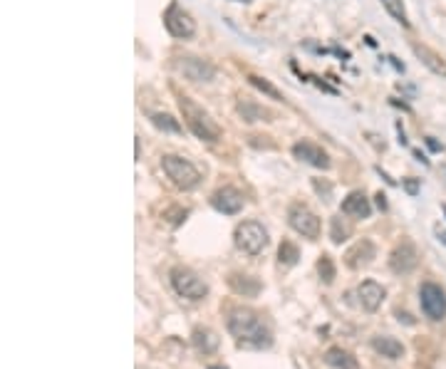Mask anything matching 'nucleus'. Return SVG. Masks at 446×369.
I'll return each instance as SVG.
<instances>
[{
    "mask_svg": "<svg viewBox=\"0 0 446 369\" xmlns=\"http://www.w3.org/2000/svg\"><path fill=\"white\" fill-rule=\"evenodd\" d=\"M228 332L236 337V344L238 347H246V350H263V347H271L273 337L271 330L263 325V320L256 315L248 307H236L228 315Z\"/></svg>",
    "mask_w": 446,
    "mask_h": 369,
    "instance_id": "nucleus-1",
    "label": "nucleus"
},
{
    "mask_svg": "<svg viewBox=\"0 0 446 369\" xmlns=\"http://www.w3.org/2000/svg\"><path fill=\"white\" fill-rule=\"evenodd\" d=\"M176 99H179V110H182L184 122H186L188 129L194 131L196 139L208 142V144L219 142L221 136H223V131H221L219 124L211 119V114H208L203 107H199L191 97H186V94H179V92H176Z\"/></svg>",
    "mask_w": 446,
    "mask_h": 369,
    "instance_id": "nucleus-2",
    "label": "nucleus"
},
{
    "mask_svg": "<svg viewBox=\"0 0 446 369\" xmlns=\"http://www.w3.org/2000/svg\"><path fill=\"white\" fill-rule=\"evenodd\" d=\"M162 168L164 174L171 179V183L176 188H182V191H191V188H196L201 183V171L188 159H182V156H162Z\"/></svg>",
    "mask_w": 446,
    "mask_h": 369,
    "instance_id": "nucleus-3",
    "label": "nucleus"
},
{
    "mask_svg": "<svg viewBox=\"0 0 446 369\" xmlns=\"http://www.w3.org/2000/svg\"><path fill=\"white\" fill-rule=\"evenodd\" d=\"M233 240H236V246L243 253L258 255V253H263L265 246H268V231H265L263 223H258V220H243V223H238V228H236Z\"/></svg>",
    "mask_w": 446,
    "mask_h": 369,
    "instance_id": "nucleus-4",
    "label": "nucleus"
},
{
    "mask_svg": "<svg viewBox=\"0 0 446 369\" xmlns=\"http://www.w3.org/2000/svg\"><path fill=\"white\" fill-rule=\"evenodd\" d=\"M169 278H171V285L174 290L186 300H203L208 295V285L203 280L196 275L194 270H188L184 266H176L174 270L169 272Z\"/></svg>",
    "mask_w": 446,
    "mask_h": 369,
    "instance_id": "nucleus-5",
    "label": "nucleus"
},
{
    "mask_svg": "<svg viewBox=\"0 0 446 369\" xmlns=\"http://www.w3.org/2000/svg\"><path fill=\"white\" fill-rule=\"evenodd\" d=\"M288 223H290L293 231H297L305 238L310 240L320 238V228H323L320 226V218L305 203H290V208H288Z\"/></svg>",
    "mask_w": 446,
    "mask_h": 369,
    "instance_id": "nucleus-6",
    "label": "nucleus"
},
{
    "mask_svg": "<svg viewBox=\"0 0 446 369\" xmlns=\"http://www.w3.org/2000/svg\"><path fill=\"white\" fill-rule=\"evenodd\" d=\"M419 303L421 310L432 322H441L446 318V292L436 283H424L419 288Z\"/></svg>",
    "mask_w": 446,
    "mask_h": 369,
    "instance_id": "nucleus-7",
    "label": "nucleus"
},
{
    "mask_svg": "<svg viewBox=\"0 0 446 369\" xmlns=\"http://www.w3.org/2000/svg\"><path fill=\"white\" fill-rule=\"evenodd\" d=\"M174 67L182 72L188 82H211L216 77V67L203 58H194V55H182L174 60Z\"/></svg>",
    "mask_w": 446,
    "mask_h": 369,
    "instance_id": "nucleus-8",
    "label": "nucleus"
},
{
    "mask_svg": "<svg viewBox=\"0 0 446 369\" xmlns=\"http://www.w3.org/2000/svg\"><path fill=\"white\" fill-rule=\"evenodd\" d=\"M164 25H166L169 35H174L179 40H188L194 38L196 33V20L184 10L179 3H171L169 10L164 13Z\"/></svg>",
    "mask_w": 446,
    "mask_h": 369,
    "instance_id": "nucleus-9",
    "label": "nucleus"
},
{
    "mask_svg": "<svg viewBox=\"0 0 446 369\" xmlns=\"http://www.w3.org/2000/svg\"><path fill=\"white\" fill-rule=\"evenodd\" d=\"M417 266H419V251H417V246H414L412 240H401L399 246L392 251V255H389V268H392V272L407 275V272H412Z\"/></svg>",
    "mask_w": 446,
    "mask_h": 369,
    "instance_id": "nucleus-10",
    "label": "nucleus"
},
{
    "mask_svg": "<svg viewBox=\"0 0 446 369\" xmlns=\"http://www.w3.org/2000/svg\"><path fill=\"white\" fill-rule=\"evenodd\" d=\"M293 156H295L297 162L310 164V166L323 168V171H327V168L332 166L330 154H327L323 147H317L315 142H308V139H303V142H297L295 147H293Z\"/></svg>",
    "mask_w": 446,
    "mask_h": 369,
    "instance_id": "nucleus-11",
    "label": "nucleus"
},
{
    "mask_svg": "<svg viewBox=\"0 0 446 369\" xmlns=\"http://www.w3.org/2000/svg\"><path fill=\"white\" fill-rule=\"evenodd\" d=\"M243 203H246L243 194H240L238 188H233V186L219 188V191H216V194L211 196V206H214L216 211H219V214H226V216L240 214Z\"/></svg>",
    "mask_w": 446,
    "mask_h": 369,
    "instance_id": "nucleus-12",
    "label": "nucleus"
},
{
    "mask_svg": "<svg viewBox=\"0 0 446 369\" xmlns=\"http://www.w3.org/2000/svg\"><path fill=\"white\" fill-rule=\"evenodd\" d=\"M384 288L380 285V283H375V280H364V283H360V288H357V300H360V305H362L364 312H377L380 310L382 300H384Z\"/></svg>",
    "mask_w": 446,
    "mask_h": 369,
    "instance_id": "nucleus-13",
    "label": "nucleus"
},
{
    "mask_svg": "<svg viewBox=\"0 0 446 369\" xmlns=\"http://www.w3.org/2000/svg\"><path fill=\"white\" fill-rule=\"evenodd\" d=\"M236 110H238L240 119H243V122H248V124H253V122H273V119H275V114H273L268 107H263V104L253 102V99H246V97H240L238 102H236Z\"/></svg>",
    "mask_w": 446,
    "mask_h": 369,
    "instance_id": "nucleus-14",
    "label": "nucleus"
},
{
    "mask_svg": "<svg viewBox=\"0 0 446 369\" xmlns=\"http://www.w3.org/2000/svg\"><path fill=\"white\" fill-rule=\"evenodd\" d=\"M343 214L349 216V218L364 220L372 216V206H369V199L362 194V191H352L343 201Z\"/></svg>",
    "mask_w": 446,
    "mask_h": 369,
    "instance_id": "nucleus-15",
    "label": "nucleus"
},
{
    "mask_svg": "<svg viewBox=\"0 0 446 369\" xmlns=\"http://www.w3.org/2000/svg\"><path fill=\"white\" fill-rule=\"evenodd\" d=\"M375 246H372V240H360V243H355V246L349 248L347 255H345V263H347V268H352V270H357V268H364L372 263V258H375Z\"/></svg>",
    "mask_w": 446,
    "mask_h": 369,
    "instance_id": "nucleus-16",
    "label": "nucleus"
},
{
    "mask_svg": "<svg viewBox=\"0 0 446 369\" xmlns=\"http://www.w3.org/2000/svg\"><path fill=\"white\" fill-rule=\"evenodd\" d=\"M412 50H414V55L419 58L421 65H427L434 75H446V62L439 52H434L432 47H427V45H419V42H414Z\"/></svg>",
    "mask_w": 446,
    "mask_h": 369,
    "instance_id": "nucleus-17",
    "label": "nucleus"
},
{
    "mask_svg": "<svg viewBox=\"0 0 446 369\" xmlns=\"http://www.w3.org/2000/svg\"><path fill=\"white\" fill-rule=\"evenodd\" d=\"M191 344H194L201 355H211V352L219 350L221 337L214 330H208V327H196L194 335H191Z\"/></svg>",
    "mask_w": 446,
    "mask_h": 369,
    "instance_id": "nucleus-18",
    "label": "nucleus"
},
{
    "mask_svg": "<svg viewBox=\"0 0 446 369\" xmlns=\"http://www.w3.org/2000/svg\"><path fill=\"white\" fill-rule=\"evenodd\" d=\"M372 347H375V352H380L382 357H389V359L404 357V344H401L397 337L377 335V337H372Z\"/></svg>",
    "mask_w": 446,
    "mask_h": 369,
    "instance_id": "nucleus-19",
    "label": "nucleus"
},
{
    "mask_svg": "<svg viewBox=\"0 0 446 369\" xmlns=\"http://www.w3.org/2000/svg\"><path fill=\"white\" fill-rule=\"evenodd\" d=\"M325 362L330 364L332 369H360L357 357H352L343 347H330V350L325 352Z\"/></svg>",
    "mask_w": 446,
    "mask_h": 369,
    "instance_id": "nucleus-20",
    "label": "nucleus"
},
{
    "mask_svg": "<svg viewBox=\"0 0 446 369\" xmlns=\"http://www.w3.org/2000/svg\"><path fill=\"white\" fill-rule=\"evenodd\" d=\"M228 285L238 292V295H243V298H256V295L263 290L260 280L251 278V275H231V278H228Z\"/></svg>",
    "mask_w": 446,
    "mask_h": 369,
    "instance_id": "nucleus-21",
    "label": "nucleus"
},
{
    "mask_svg": "<svg viewBox=\"0 0 446 369\" xmlns=\"http://www.w3.org/2000/svg\"><path fill=\"white\" fill-rule=\"evenodd\" d=\"M349 236H352V226H349L343 216H335V218L330 220V238H332V243H335V246H343Z\"/></svg>",
    "mask_w": 446,
    "mask_h": 369,
    "instance_id": "nucleus-22",
    "label": "nucleus"
},
{
    "mask_svg": "<svg viewBox=\"0 0 446 369\" xmlns=\"http://www.w3.org/2000/svg\"><path fill=\"white\" fill-rule=\"evenodd\" d=\"M151 124H154L156 129L169 131V134H182L184 131L179 119H174L171 114H166V112H156V114H151Z\"/></svg>",
    "mask_w": 446,
    "mask_h": 369,
    "instance_id": "nucleus-23",
    "label": "nucleus"
},
{
    "mask_svg": "<svg viewBox=\"0 0 446 369\" xmlns=\"http://www.w3.org/2000/svg\"><path fill=\"white\" fill-rule=\"evenodd\" d=\"M297 260H300V251H297V246L293 243V240H283L278 248V263L283 268H293V266H297Z\"/></svg>",
    "mask_w": 446,
    "mask_h": 369,
    "instance_id": "nucleus-24",
    "label": "nucleus"
},
{
    "mask_svg": "<svg viewBox=\"0 0 446 369\" xmlns=\"http://www.w3.org/2000/svg\"><path fill=\"white\" fill-rule=\"evenodd\" d=\"M382 3V8L387 10L392 18L399 23V25H404V27H409V18H407V10H404V3L401 0H380Z\"/></svg>",
    "mask_w": 446,
    "mask_h": 369,
    "instance_id": "nucleus-25",
    "label": "nucleus"
},
{
    "mask_svg": "<svg viewBox=\"0 0 446 369\" xmlns=\"http://www.w3.org/2000/svg\"><path fill=\"white\" fill-rule=\"evenodd\" d=\"M248 82L253 84V87H256V90L258 92H263V94H268V97L271 99H278V102H283V92L278 90V87H273L271 82H268V79H263V77H258V75H248Z\"/></svg>",
    "mask_w": 446,
    "mask_h": 369,
    "instance_id": "nucleus-26",
    "label": "nucleus"
},
{
    "mask_svg": "<svg viewBox=\"0 0 446 369\" xmlns=\"http://www.w3.org/2000/svg\"><path fill=\"white\" fill-rule=\"evenodd\" d=\"M317 272H320V278H323L325 285H330L332 280H335V266H332L330 255H320V260H317Z\"/></svg>",
    "mask_w": 446,
    "mask_h": 369,
    "instance_id": "nucleus-27",
    "label": "nucleus"
},
{
    "mask_svg": "<svg viewBox=\"0 0 446 369\" xmlns=\"http://www.w3.org/2000/svg\"><path fill=\"white\" fill-rule=\"evenodd\" d=\"M312 188L323 196L325 201H332V183H327L325 179H312Z\"/></svg>",
    "mask_w": 446,
    "mask_h": 369,
    "instance_id": "nucleus-28",
    "label": "nucleus"
},
{
    "mask_svg": "<svg viewBox=\"0 0 446 369\" xmlns=\"http://www.w3.org/2000/svg\"><path fill=\"white\" fill-rule=\"evenodd\" d=\"M404 188H407L409 196L419 194V179H404Z\"/></svg>",
    "mask_w": 446,
    "mask_h": 369,
    "instance_id": "nucleus-29",
    "label": "nucleus"
},
{
    "mask_svg": "<svg viewBox=\"0 0 446 369\" xmlns=\"http://www.w3.org/2000/svg\"><path fill=\"white\" fill-rule=\"evenodd\" d=\"M427 147L432 151H441V144L439 142H434V136H427Z\"/></svg>",
    "mask_w": 446,
    "mask_h": 369,
    "instance_id": "nucleus-30",
    "label": "nucleus"
},
{
    "mask_svg": "<svg viewBox=\"0 0 446 369\" xmlns=\"http://www.w3.org/2000/svg\"><path fill=\"white\" fill-rule=\"evenodd\" d=\"M375 199H377V206H380L382 211H387V201H384V199H387V196H384V194H382V191H380V194H377Z\"/></svg>",
    "mask_w": 446,
    "mask_h": 369,
    "instance_id": "nucleus-31",
    "label": "nucleus"
},
{
    "mask_svg": "<svg viewBox=\"0 0 446 369\" xmlns=\"http://www.w3.org/2000/svg\"><path fill=\"white\" fill-rule=\"evenodd\" d=\"M208 369H228V367H223V364H211Z\"/></svg>",
    "mask_w": 446,
    "mask_h": 369,
    "instance_id": "nucleus-32",
    "label": "nucleus"
}]
</instances>
